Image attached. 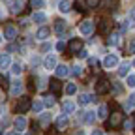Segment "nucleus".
I'll return each instance as SVG.
<instances>
[{"instance_id":"1","label":"nucleus","mask_w":135,"mask_h":135,"mask_svg":"<svg viewBox=\"0 0 135 135\" xmlns=\"http://www.w3.org/2000/svg\"><path fill=\"white\" fill-rule=\"evenodd\" d=\"M109 88H111V84H109V81H107L105 77H101V79L96 83V94H107Z\"/></svg>"},{"instance_id":"2","label":"nucleus","mask_w":135,"mask_h":135,"mask_svg":"<svg viewBox=\"0 0 135 135\" xmlns=\"http://www.w3.org/2000/svg\"><path fill=\"white\" fill-rule=\"evenodd\" d=\"M79 32H81V36H90L94 32V23L92 21H83L79 25Z\"/></svg>"},{"instance_id":"3","label":"nucleus","mask_w":135,"mask_h":135,"mask_svg":"<svg viewBox=\"0 0 135 135\" xmlns=\"http://www.w3.org/2000/svg\"><path fill=\"white\" fill-rule=\"evenodd\" d=\"M103 66L107 70H113L114 66H118V55H107L105 60H103Z\"/></svg>"},{"instance_id":"4","label":"nucleus","mask_w":135,"mask_h":135,"mask_svg":"<svg viewBox=\"0 0 135 135\" xmlns=\"http://www.w3.org/2000/svg\"><path fill=\"white\" fill-rule=\"evenodd\" d=\"M30 107H32V105H30V99H28V98H21L19 103H17V111H19L21 114H25Z\"/></svg>"},{"instance_id":"5","label":"nucleus","mask_w":135,"mask_h":135,"mask_svg":"<svg viewBox=\"0 0 135 135\" xmlns=\"http://www.w3.org/2000/svg\"><path fill=\"white\" fill-rule=\"evenodd\" d=\"M120 122H122V113L114 111V113L111 114V118H109V126H111V128H118V126H120Z\"/></svg>"},{"instance_id":"6","label":"nucleus","mask_w":135,"mask_h":135,"mask_svg":"<svg viewBox=\"0 0 135 135\" xmlns=\"http://www.w3.org/2000/svg\"><path fill=\"white\" fill-rule=\"evenodd\" d=\"M26 126H28V122H26V118H25V116H17V118H15V122H13V128L19 131V133L25 131Z\"/></svg>"},{"instance_id":"7","label":"nucleus","mask_w":135,"mask_h":135,"mask_svg":"<svg viewBox=\"0 0 135 135\" xmlns=\"http://www.w3.org/2000/svg\"><path fill=\"white\" fill-rule=\"evenodd\" d=\"M68 49H70V53H71V55H77L79 51L83 49V40H71L70 45H68Z\"/></svg>"},{"instance_id":"8","label":"nucleus","mask_w":135,"mask_h":135,"mask_svg":"<svg viewBox=\"0 0 135 135\" xmlns=\"http://www.w3.org/2000/svg\"><path fill=\"white\" fill-rule=\"evenodd\" d=\"M9 66H11V56L8 53H2L0 55V70H8Z\"/></svg>"},{"instance_id":"9","label":"nucleus","mask_w":135,"mask_h":135,"mask_svg":"<svg viewBox=\"0 0 135 135\" xmlns=\"http://www.w3.org/2000/svg\"><path fill=\"white\" fill-rule=\"evenodd\" d=\"M23 6H25V0H11V11L13 13H21L23 11Z\"/></svg>"},{"instance_id":"10","label":"nucleus","mask_w":135,"mask_h":135,"mask_svg":"<svg viewBox=\"0 0 135 135\" xmlns=\"http://www.w3.org/2000/svg\"><path fill=\"white\" fill-rule=\"evenodd\" d=\"M4 36H6V40H8V41L15 40V38H17V28H15V26H11V25H9V26H6Z\"/></svg>"},{"instance_id":"11","label":"nucleus","mask_w":135,"mask_h":135,"mask_svg":"<svg viewBox=\"0 0 135 135\" xmlns=\"http://www.w3.org/2000/svg\"><path fill=\"white\" fill-rule=\"evenodd\" d=\"M43 64H45V68L47 70H56V56H47L45 60H43Z\"/></svg>"},{"instance_id":"12","label":"nucleus","mask_w":135,"mask_h":135,"mask_svg":"<svg viewBox=\"0 0 135 135\" xmlns=\"http://www.w3.org/2000/svg\"><path fill=\"white\" fill-rule=\"evenodd\" d=\"M55 73H56V77H68L70 75V68L68 66H56V70H55Z\"/></svg>"},{"instance_id":"13","label":"nucleus","mask_w":135,"mask_h":135,"mask_svg":"<svg viewBox=\"0 0 135 135\" xmlns=\"http://www.w3.org/2000/svg\"><path fill=\"white\" fill-rule=\"evenodd\" d=\"M66 30H68V25H66L64 21H56V23H55V32L58 34V36H64Z\"/></svg>"},{"instance_id":"14","label":"nucleus","mask_w":135,"mask_h":135,"mask_svg":"<svg viewBox=\"0 0 135 135\" xmlns=\"http://www.w3.org/2000/svg\"><path fill=\"white\" fill-rule=\"evenodd\" d=\"M49 34H51V28H49V26H41V28L36 32V38H38V40H45V38H49Z\"/></svg>"},{"instance_id":"15","label":"nucleus","mask_w":135,"mask_h":135,"mask_svg":"<svg viewBox=\"0 0 135 135\" xmlns=\"http://www.w3.org/2000/svg\"><path fill=\"white\" fill-rule=\"evenodd\" d=\"M66 126H68V114H60L56 118V128L62 131V129H66Z\"/></svg>"},{"instance_id":"16","label":"nucleus","mask_w":135,"mask_h":135,"mask_svg":"<svg viewBox=\"0 0 135 135\" xmlns=\"http://www.w3.org/2000/svg\"><path fill=\"white\" fill-rule=\"evenodd\" d=\"M32 19H34V23L41 25V23H45V21H47V15H45L43 11H36V13L32 15Z\"/></svg>"},{"instance_id":"17","label":"nucleus","mask_w":135,"mask_h":135,"mask_svg":"<svg viewBox=\"0 0 135 135\" xmlns=\"http://www.w3.org/2000/svg\"><path fill=\"white\" fill-rule=\"evenodd\" d=\"M70 8H71V2H70V0H60V2H58V11H60V13L70 11Z\"/></svg>"},{"instance_id":"18","label":"nucleus","mask_w":135,"mask_h":135,"mask_svg":"<svg viewBox=\"0 0 135 135\" xmlns=\"http://www.w3.org/2000/svg\"><path fill=\"white\" fill-rule=\"evenodd\" d=\"M21 92H23V84H21L19 81L11 83V94H13V96H19Z\"/></svg>"},{"instance_id":"19","label":"nucleus","mask_w":135,"mask_h":135,"mask_svg":"<svg viewBox=\"0 0 135 135\" xmlns=\"http://www.w3.org/2000/svg\"><path fill=\"white\" fill-rule=\"evenodd\" d=\"M107 43H109V45H113V47L120 45V34H111L109 40H107Z\"/></svg>"},{"instance_id":"20","label":"nucleus","mask_w":135,"mask_h":135,"mask_svg":"<svg viewBox=\"0 0 135 135\" xmlns=\"http://www.w3.org/2000/svg\"><path fill=\"white\" fill-rule=\"evenodd\" d=\"M81 120H83V122H88V124L94 122V120H96V113H92V111L84 113V116H81Z\"/></svg>"},{"instance_id":"21","label":"nucleus","mask_w":135,"mask_h":135,"mask_svg":"<svg viewBox=\"0 0 135 135\" xmlns=\"http://www.w3.org/2000/svg\"><path fill=\"white\" fill-rule=\"evenodd\" d=\"M49 84H51V90H53V92H55V94H58V92H60V90H62V84H60V83H58V81H56V79H53V81H51V83H49Z\"/></svg>"},{"instance_id":"22","label":"nucleus","mask_w":135,"mask_h":135,"mask_svg":"<svg viewBox=\"0 0 135 135\" xmlns=\"http://www.w3.org/2000/svg\"><path fill=\"white\" fill-rule=\"evenodd\" d=\"M73 111H75V103H73V101H66V103H64V113L71 114Z\"/></svg>"},{"instance_id":"23","label":"nucleus","mask_w":135,"mask_h":135,"mask_svg":"<svg viewBox=\"0 0 135 135\" xmlns=\"http://www.w3.org/2000/svg\"><path fill=\"white\" fill-rule=\"evenodd\" d=\"M129 68H131V66H129L128 62H124V64H120V70H118V75H120V77H126V73L129 71Z\"/></svg>"},{"instance_id":"24","label":"nucleus","mask_w":135,"mask_h":135,"mask_svg":"<svg viewBox=\"0 0 135 135\" xmlns=\"http://www.w3.org/2000/svg\"><path fill=\"white\" fill-rule=\"evenodd\" d=\"M92 99H94V96H92V94H81V98H79V101H81L83 105H86V103H90Z\"/></svg>"},{"instance_id":"25","label":"nucleus","mask_w":135,"mask_h":135,"mask_svg":"<svg viewBox=\"0 0 135 135\" xmlns=\"http://www.w3.org/2000/svg\"><path fill=\"white\" fill-rule=\"evenodd\" d=\"M98 116L101 118V120H105V118H107V105H101L98 109Z\"/></svg>"},{"instance_id":"26","label":"nucleus","mask_w":135,"mask_h":135,"mask_svg":"<svg viewBox=\"0 0 135 135\" xmlns=\"http://www.w3.org/2000/svg\"><path fill=\"white\" fill-rule=\"evenodd\" d=\"M43 105H45L43 101H40V99H38L36 103L32 105V111H34V113H41V111H43Z\"/></svg>"},{"instance_id":"27","label":"nucleus","mask_w":135,"mask_h":135,"mask_svg":"<svg viewBox=\"0 0 135 135\" xmlns=\"http://www.w3.org/2000/svg\"><path fill=\"white\" fill-rule=\"evenodd\" d=\"M75 92H77V86H75L73 83L66 84V94H70V96H71V94H75Z\"/></svg>"},{"instance_id":"28","label":"nucleus","mask_w":135,"mask_h":135,"mask_svg":"<svg viewBox=\"0 0 135 135\" xmlns=\"http://www.w3.org/2000/svg\"><path fill=\"white\" fill-rule=\"evenodd\" d=\"M109 32V23L107 21H101V25H99V34H107Z\"/></svg>"},{"instance_id":"29","label":"nucleus","mask_w":135,"mask_h":135,"mask_svg":"<svg viewBox=\"0 0 135 135\" xmlns=\"http://www.w3.org/2000/svg\"><path fill=\"white\" fill-rule=\"evenodd\" d=\"M45 0H32V6L34 8H38V9H41V8H45Z\"/></svg>"},{"instance_id":"30","label":"nucleus","mask_w":135,"mask_h":135,"mask_svg":"<svg viewBox=\"0 0 135 135\" xmlns=\"http://www.w3.org/2000/svg\"><path fill=\"white\" fill-rule=\"evenodd\" d=\"M11 71H13L15 75H21V71H23V66H21V64H13V66H11Z\"/></svg>"},{"instance_id":"31","label":"nucleus","mask_w":135,"mask_h":135,"mask_svg":"<svg viewBox=\"0 0 135 135\" xmlns=\"http://www.w3.org/2000/svg\"><path fill=\"white\" fill-rule=\"evenodd\" d=\"M131 107H135V92L129 94V98H128V109H131Z\"/></svg>"},{"instance_id":"32","label":"nucleus","mask_w":135,"mask_h":135,"mask_svg":"<svg viewBox=\"0 0 135 135\" xmlns=\"http://www.w3.org/2000/svg\"><path fill=\"white\" fill-rule=\"evenodd\" d=\"M43 103H45L47 107H53V105H55V96H49V98H45V101H43Z\"/></svg>"},{"instance_id":"33","label":"nucleus","mask_w":135,"mask_h":135,"mask_svg":"<svg viewBox=\"0 0 135 135\" xmlns=\"http://www.w3.org/2000/svg\"><path fill=\"white\" fill-rule=\"evenodd\" d=\"M86 6L88 8H98L99 6V0H86Z\"/></svg>"},{"instance_id":"34","label":"nucleus","mask_w":135,"mask_h":135,"mask_svg":"<svg viewBox=\"0 0 135 135\" xmlns=\"http://www.w3.org/2000/svg\"><path fill=\"white\" fill-rule=\"evenodd\" d=\"M73 75H77V77L83 75V68H81V66H75V68H73Z\"/></svg>"},{"instance_id":"35","label":"nucleus","mask_w":135,"mask_h":135,"mask_svg":"<svg viewBox=\"0 0 135 135\" xmlns=\"http://www.w3.org/2000/svg\"><path fill=\"white\" fill-rule=\"evenodd\" d=\"M49 120H51V116H49V114H41V124H43V126H47Z\"/></svg>"},{"instance_id":"36","label":"nucleus","mask_w":135,"mask_h":135,"mask_svg":"<svg viewBox=\"0 0 135 135\" xmlns=\"http://www.w3.org/2000/svg\"><path fill=\"white\" fill-rule=\"evenodd\" d=\"M128 86H131V88L135 86V75H129L128 77Z\"/></svg>"},{"instance_id":"37","label":"nucleus","mask_w":135,"mask_h":135,"mask_svg":"<svg viewBox=\"0 0 135 135\" xmlns=\"http://www.w3.org/2000/svg\"><path fill=\"white\" fill-rule=\"evenodd\" d=\"M128 51H129L131 55H135V40H131V41H129V47H128Z\"/></svg>"},{"instance_id":"38","label":"nucleus","mask_w":135,"mask_h":135,"mask_svg":"<svg viewBox=\"0 0 135 135\" xmlns=\"http://www.w3.org/2000/svg\"><path fill=\"white\" fill-rule=\"evenodd\" d=\"M64 47H66V43H64V41H58V43H56V51H58V53H62Z\"/></svg>"},{"instance_id":"39","label":"nucleus","mask_w":135,"mask_h":135,"mask_svg":"<svg viewBox=\"0 0 135 135\" xmlns=\"http://www.w3.org/2000/svg\"><path fill=\"white\" fill-rule=\"evenodd\" d=\"M77 56H79V58H86V56H88V53H86V51H83V49H81L79 53H77Z\"/></svg>"},{"instance_id":"40","label":"nucleus","mask_w":135,"mask_h":135,"mask_svg":"<svg viewBox=\"0 0 135 135\" xmlns=\"http://www.w3.org/2000/svg\"><path fill=\"white\" fill-rule=\"evenodd\" d=\"M88 64H90V66H98V64H99V60H98V58H90V60H88Z\"/></svg>"},{"instance_id":"41","label":"nucleus","mask_w":135,"mask_h":135,"mask_svg":"<svg viewBox=\"0 0 135 135\" xmlns=\"http://www.w3.org/2000/svg\"><path fill=\"white\" fill-rule=\"evenodd\" d=\"M51 49V43H43V47H41V51H49Z\"/></svg>"},{"instance_id":"42","label":"nucleus","mask_w":135,"mask_h":135,"mask_svg":"<svg viewBox=\"0 0 135 135\" xmlns=\"http://www.w3.org/2000/svg\"><path fill=\"white\" fill-rule=\"evenodd\" d=\"M92 135H103V131H101V129H94Z\"/></svg>"},{"instance_id":"43","label":"nucleus","mask_w":135,"mask_h":135,"mask_svg":"<svg viewBox=\"0 0 135 135\" xmlns=\"http://www.w3.org/2000/svg\"><path fill=\"white\" fill-rule=\"evenodd\" d=\"M131 126H133V124H131V122H129V120H128V122H124V128H126V129H129V128H131Z\"/></svg>"},{"instance_id":"44","label":"nucleus","mask_w":135,"mask_h":135,"mask_svg":"<svg viewBox=\"0 0 135 135\" xmlns=\"http://www.w3.org/2000/svg\"><path fill=\"white\" fill-rule=\"evenodd\" d=\"M129 17H131V19H133V21H135V8H133V9H131V13H129Z\"/></svg>"},{"instance_id":"45","label":"nucleus","mask_w":135,"mask_h":135,"mask_svg":"<svg viewBox=\"0 0 135 135\" xmlns=\"http://www.w3.org/2000/svg\"><path fill=\"white\" fill-rule=\"evenodd\" d=\"M2 17H4V9H2V8H0V19H2Z\"/></svg>"},{"instance_id":"46","label":"nucleus","mask_w":135,"mask_h":135,"mask_svg":"<svg viewBox=\"0 0 135 135\" xmlns=\"http://www.w3.org/2000/svg\"><path fill=\"white\" fill-rule=\"evenodd\" d=\"M8 135H19V133H8Z\"/></svg>"},{"instance_id":"47","label":"nucleus","mask_w":135,"mask_h":135,"mask_svg":"<svg viewBox=\"0 0 135 135\" xmlns=\"http://www.w3.org/2000/svg\"><path fill=\"white\" fill-rule=\"evenodd\" d=\"M0 43H2V36H0Z\"/></svg>"},{"instance_id":"48","label":"nucleus","mask_w":135,"mask_h":135,"mask_svg":"<svg viewBox=\"0 0 135 135\" xmlns=\"http://www.w3.org/2000/svg\"><path fill=\"white\" fill-rule=\"evenodd\" d=\"M133 68H135V60H133Z\"/></svg>"},{"instance_id":"49","label":"nucleus","mask_w":135,"mask_h":135,"mask_svg":"<svg viewBox=\"0 0 135 135\" xmlns=\"http://www.w3.org/2000/svg\"><path fill=\"white\" fill-rule=\"evenodd\" d=\"M28 135H32V133H28Z\"/></svg>"}]
</instances>
